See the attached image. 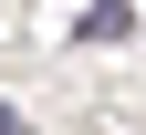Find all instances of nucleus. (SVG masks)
<instances>
[{"instance_id": "1", "label": "nucleus", "mask_w": 146, "mask_h": 135, "mask_svg": "<svg viewBox=\"0 0 146 135\" xmlns=\"http://www.w3.org/2000/svg\"><path fill=\"white\" fill-rule=\"evenodd\" d=\"M125 21H136V0H94V11H84V42H115Z\"/></svg>"}, {"instance_id": "2", "label": "nucleus", "mask_w": 146, "mask_h": 135, "mask_svg": "<svg viewBox=\"0 0 146 135\" xmlns=\"http://www.w3.org/2000/svg\"><path fill=\"white\" fill-rule=\"evenodd\" d=\"M0 135H21V114H11V104H0Z\"/></svg>"}]
</instances>
